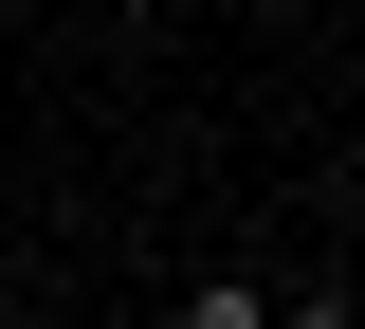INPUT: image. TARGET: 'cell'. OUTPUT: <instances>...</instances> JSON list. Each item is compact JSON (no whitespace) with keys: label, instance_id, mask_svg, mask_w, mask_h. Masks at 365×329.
<instances>
[{"label":"cell","instance_id":"1","mask_svg":"<svg viewBox=\"0 0 365 329\" xmlns=\"http://www.w3.org/2000/svg\"><path fill=\"white\" fill-rule=\"evenodd\" d=\"M182 329H274V311H256V275H201V293H182Z\"/></svg>","mask_w":365,"mask_h":329},{"label":"cell","instance_id":"2","mask_svg":"<svg viewBox=\"0 0 365 329\" xmlns=\"http://www.w3.org/2000/svg\"><path fill=\"white\" fill-rule=\"evenodd\" d=\"M274 329H347V293H292V311H274Z\"/></svg>","mask_w":365,"mask_h":329},{"label":"cell","instance_id":"3","mask_svg":"<svg viewBox=\"0 0 365 329\" xmlns=\"http://www.w3.org/2000/svg\"><path fill=\"white\" fill-rule=\"evenodd\" d=\"M0 329H37V311H0Z\"/></svg>","mask_w":365,"mask_h":329},{"label":"cell","instance_id":"4","mask_svg":"<svg viewBox=\"0 0 365 329\" xmlns=\"http://www.w3.org/2000/svg\"><path fill=\"white\" fill-rule=\"evenodd\" d=\"M274 19H292V0H274Z\"/></svg>","mask_w":365,"mask_h":329}]
</instances>
